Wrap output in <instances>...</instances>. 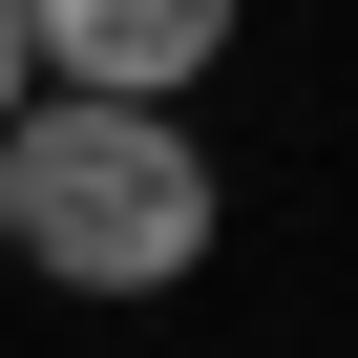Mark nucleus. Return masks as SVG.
<instances>
[{
	"label": "nucleus",
	"mask_w": 358,
	"mask_h": 358,
	"mask_svg": "<svg viewBox=\"0 0 358 358\" xmlns=\"http://www.w3.org/2000/svg\"><path fill=\"white\" fill-rule=\"evenodd\" d=\"M211 211H232V169L190 127H148V106H22L0 127V253H43L64 295L211 274Z\"/></svg>",
	"instance_id": "nucleus-1"
},
{
	"label": "nucleus",
	"mask_w": 358,
	"mask_h": 358,
	"mask_svg": "<svg viewBox=\"0 0 358 358\" xmlns=\"http://www.w3.org/2000/svg\"><path fill=\"white\" fill-rule=\"evenodd\" d=\"M43 22V106H190L211 64H232V0H22Z\"/></svg>",
	"instance_id": "nucleus-2"
},
{
	"label": "nucleus",
	"mask_w": 358,
	"mask_h": 358,
	"mask_svg": "<svg viewBox=\"0 0 358 358\" xmlns=\"http://www.w3.org/2000/svg\"><path fill=\"white\" fill-rule=\"evenodd\" d=\"M22 106H43V22L0 0V127H22Z\"/></svg>",
	"instance_id": "nucleus-3"
}]
</instances>
